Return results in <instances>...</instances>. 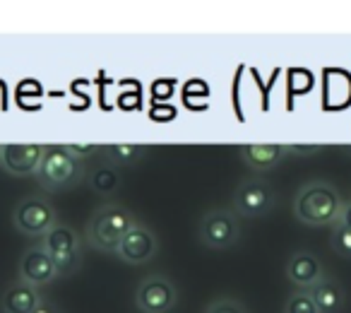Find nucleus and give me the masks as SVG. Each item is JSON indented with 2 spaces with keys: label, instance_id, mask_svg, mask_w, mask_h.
<instances>
[{
  "label": "nucleus",
  "instance_id": "obj_1",
  "mask_svg": "<svg viewBox=\"0 0 351 313\" xmlns=\"http://www.w3.org/2000/svg\"><path fill=\"white\" fill-rule=\"evenodd\" d=\"M341 205L344 200H341L339 191L330 181L315 178L298 188L296 198H293V215L306 227H330L339 220Z\"/></svg>",
  "mask_w": 351,
  "mask_h": 313
},
{
  "label": "nucleus",
  "instance_id": "obj_2",
  "mask_svg": "<svg viewBox=\"0 0 351 313\" xmlns=\"http://www.w3.org/2000/svg\"><path fill=\"white\" fill-rule=\"evenodd\" d=\"M135 222L137 220L123 205L106 202V205H101L89 217L84 239H87V244L92 246L94 251L116 255L118 244H121L123 236L135 227Z\"/></svg>",
  "mask_w": 351,
  "mask_h": 313
},
{
  "label": "nucleus",
  "instance_id": "obj_3",
  "mask_svg": "<svg viewBox=\"0 0 351 313\" xmlns=\"http://www.w3.org/2000/svg\"><path fill=\"white\" fill-rule=\"evenodd\" d=\"M36 178H39L44 191H51V193L68 191V188L80 183V178H82V167H80L77 159H73V156L63 150V145H46Z\"/></svg>",
  "mask_w": 351,
  "mask_h": 313
},
{
  "label": "nucleus",
  "instance_id": "obj_4",
  "mask_svg": "<svg viewBox=\"0 0 351 313\" xmlns=\"http://www.w3.org/2000/svg\"><path fill=\"white\" fill-rule=\"evenodd\" d=\"M82 236L68 224H56L49 234L44 236L41 248L51 255L56 265V275L58 277H70L73 273H77L82 265Z\"/></svg>",
  "mask_w": 351,
  "mask_h": 313
},
{
  "label": "nucleus",
  "instance_id": "obj_5",
  "mask_svg": "<svg viewBox=\"0 0 351 313\" xmlns=\"http://www.w3.org/2000/svg\"><path fill=\"white\" fill-rule=\"evenodd\" d=\"M12 224L20 234L32 236V239H44L56 224H58V215L56 207L51 205L49 198L44 196H27L12 210Z\"/></svg>",
  "mask_w": 351,
  "mask_h": 313
},
{
  "label": "nucleus",
  "instance_id": "obj_6",
  "mask_svg": "<svg viewBox=\"0 0 351 313\" xmlns=\"http://www.w3.org/2000/svg\"><path fill=\"white\" fill-rule=\"evenodd\" d=\"M178 303V289L166 275L152 273L135 289V308L140 313H169Z\"/></svg>",
  "mask_w": 351,
  "mask_h": 313
},
{
  "label": "nucleus",
  "instance_id": "obj_7",
  "mask_svg": "<svg viewBox=\"0 0 351 313\" xmlns=\"http://www.w3.org/2000/svg\"><path fill=\"white\" fill-rule=\"evenodd\" d=\"M234 215L241 217H265L277 205L272 186L260 176H248L234 191Z\"/></svg>",
  "mask_w": 351,
  "mask_h": 313
},
{
  "label": "nucleus",
  "instance_id": "obj_8",
  "mask_svg": "<svg viewBox=\"0 0 351 313\" xmlns=\"http://www.w3.org/2000/svg\"><path fill=\"white\" fill-rule=\"evenodd\" d=\"M197 239L205 248L212 251H226L241 241V224L234 212L226 210H212L200 220Z\"/></svg>",
  "mask_w": 351,
  "mask_h": 313
},
{
  "label": "nucleus",
  "instance_id": "obj_9",
  "mask_svg": "<svg viewBox=\"0 0 351 313\" xmlns=\"http://www.w3.org/2000/svg\"><path fill=\"white\" fill-rule=\"evenodd\" d=\"M156 251H159V241H156L154 231L149 227L135 222V227L118 244L116 255L125 265H142V263H149L156 255Z\"/></svg>",
  "mask_w": 351,
  "mask_h": 313
},
{
  "label": "nucleus",
  "instance_id": "obj_10",
  "mask_svg": "<svg viewBox=\"0 0 351 313\" xmlns=\"http://www.w3.org/2000/svg\"><path fill=\"white\" fill-rule=\"evenodd\" d=\"M46 145H0V169L10 176H32L39 172Z\"/></svg>",
  "mask_w": 351,
  "mask_h": 313
},
{
  "label": "nucleus",
  "instance_id": "obj_11",
  "mask_svg": "<svg viewBox=\"0 0 351 313\" xmlns=\"http://www.w3.org/2000/svg\"><path fill=\"white\" fill-rule=\"evenodd\" d=\"M58 277L56 275V265L51 260V255L46 253L41 246H32L22 253L20 258V279L32 287H44V284H51Z\"/></svg>",
  "mask_w": 351,
  "mask_h": 313
},
{
  "label": "nucleus",
  "instance_id": "obj_12",
  "mask_svg": "<svg viewBox=\"0 0 351 313\" xmlns=\"http://www.w3.org/2000/svg\"><path fill=\"white\" fill-rule=\"evenodd\" d=\"M325 277V270L317 255L311 251H296L287 260V279L296 289H311Z\"/></svg>",
  "mask_w": 351,
  "mask_h": 313
},
{
  "label": "nucleus",
  "instance_id": "obj_13",
  "mask_svg": "<svg viewBox=\"0 0 351 313\" xmlns=\"http://www.w3.org/2000/svg\"><path fill=\"white\" fill-rule=\"evenodd\" d=\"M241 156L253 172L263 174L274 169L284 156H289L287 145H274V142H263V145H241Z\"/></svg>",
  "mask_w": 351,
  "mask_h": 313
},
{
  "label": "nucleus",
  "instance_id": "obj_14",
  "mask_svg": "<svg viewBox=\"0 0 351 313\" xmlns=\"http://www.w3.org/2000/svg\"><path fill=\"white\" fill-rule=\"evenodd\" d=\"M44 301L39 294V289L32 287V284L22 282H12L10 287L5 289L3 299H0V311L3 313H32L39 303Z\"/></svg>",
  "mask_w": 351,
  "mask_h": 313
},
{
  "label": "nucleus",
  "instance_id": "obj_15",
  "mask_svg": "<svg viewBox=\"0 0 351 313\" xmlns=\"http://www.w3.org/2000/svg\"><path fill=\"white\" fill-rule=\"evenodd\" d=\"M315 301L317 313H339L346 303V294L341 289V284L332 277H322L315 287L308 289Z\"/></svg>",
  "mask_w": 351,
  "mask_h": 313
},
{
  "label": "nucleus",
  "instance_id": "obj_16",
  "mask_svg": "<svg viewBox=\"0 0 351 313\" xmlns=\"http://www.w3.org/2000/svg\"><path fill=\"white\" fill-rule=\"evenodd\" d=\"M87 183L99 198H111L121 188V172L113 167H97L89 172Z\"/></svg>",
  "mask_w": 351,
  "mask_h": 313
},
{
  "label": "nucleus",
  "instance_id": "obj_17",
  "mask_svg": "<svg viewBox=\"0 0 351 313\" xmlns=\"http://www.w3.org/2000/svg\"><path fill=\"white\" fill-rule=\"evenodd\" d=\"M104 156H106L111 167H130L140 156H145V145H104Z\"/></svg>",
  "mask_w": 351,
  "mask_h": 313
},
{
  "label": "nucleus",
  "instance_id": "obj_18",
  "mask_svg": "<svg viewBox=\"0 0 351 313\" xmlns=\"http://www.w3.org/2000/svg\"><path fill=\"white\" fill-rule=\"evenodd\" d=\"M284 313H317L311 292L308 289H296V292L289 294L287 303H284Z\"/></svg>",
  "mask_w": 351,
  "mask_h": 313
},
{
  "label": "nucleus",
  "instance_id": "obj_19",
  "mask_svg": "<svg viewBox=\"0 0 351 313\" xmlns=\"http://www.w3.org/2000/svg\"><path fill=\"white\" fill-rule=\"evenodd\" d=\"M330 241H332V248H335L337 253L344 255V258H351V229L349 227L339 224V222L332 224Z\"/></svg>",
  "mask_w": 351,
  "mask_h": 313
},
{
  "label": "nucleus",
  "instance_id": "obj_20",
  "mask_svg": "<svg viewBox=\"0 0 351 313\" xmlns=\"http://www.w3.org/2000/svg\"><path fill=\"white\" fill-rule=\"evenodd\" d=\"M205 313H248V308L234 297H219L207 306Z\"/></svg>",
  "mask_w": 351,
  "mask_h": 313
},
{
  "label": "nucleus",
  "instance_id": "obj_21",
  "mask_svg": "<svg viewBox=\"0 0 351 313\" xmlns=\"http://www.w3.org/2000/svg\"><path fill=\"white\" fill-rule=\"evenodd\" d=\"M104 145H94V142H84V145H63V150L68 152L73 159H77V162H82V159H89V156H94L97 152H101Z\"/></svg>",
  "mask_w": 351,
  "mask_h": 313
},
{
  "label": "nucleus",
  "instance_id": "obj_22",
  "mask_svg": "<svg viewBox=\"0 0 351 313\" xmlns=\"http://www.w3.org/2000/svg\"><path fill=\"white\" fill-rule=\"evenodd\" d=\"M289 147V154H296V156H311L322 152V145H287Z\"/></svg>",
  "mask_w": 351,
  "mask_h": 313
},
{
  "label": "nucleus",
  "instance_id": "obj_23",
  "mask_svg": "<svg viewBox=\"0 0 351 313\" xmlns=\"http://www.w3.org/2000/svg\"><path fill=\"white\" fill-rule=\"evenodd\" d=\"M337 222L351 229V200H344V205H341V212H339V220H337Z\"/></svg>",
  "mask_w": 351,
  "mask_h": 313
},
{
  "label": "nucleus",
  "instance_id": "obj_24",
  "mask_svg": "<svg viewBox=\"0 0 351 313\" xmlns=\"http://www.w3.org/2000/svg\"><path fill=\"white\" fill-rule=\"evenodd\" d=\"M32 313H60V311H58V308H56V306H53V303H51V301H41L39 306H36V308H34V311H32Z\"/></svg>",
  "mask_w": 351,
  "mask_h": 313
}]
</instances>
